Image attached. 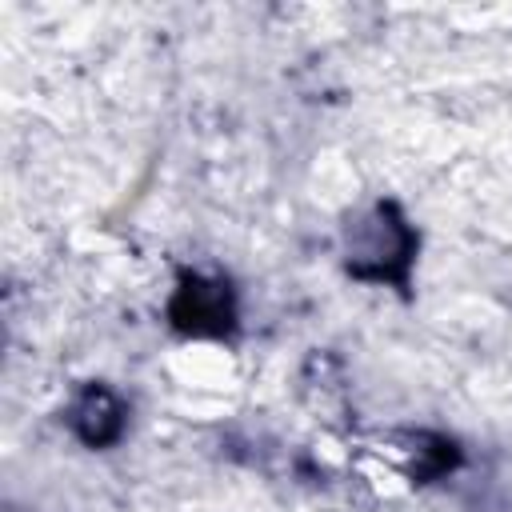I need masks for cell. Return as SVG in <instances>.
<instances>
[{"mask_svg": "<svg viewBox=\"0 0 512 512\" xmlns=\"http://www.w3.org/2000/svg\"><path fill=\"white\" fill-rule=\"evenodd\" d=\"M168 324L180 336L196 340H224L236 332V292L220 276L204 272H180L172 300H168Z\"/></svg>", "mask_w": 512, "mask_h": 512, "instance_id": "2", "label": "cell"}, {"mask_svg": "<svg viewBox=\"0 0 512 512\" xmlns=\"http://www.w3.org/2000/svg\"><path fill=\"white\" fill-rule=\"evenodd\" d=\"M416 248H420V240H416L412 224L404 220V212H400L392 200L372 204V212L360 216V220L348 228V240H344L348 272H352L356 280L392 284V288H400V292L408 288Z\"/></svg>", "mask_w": 512, "mask_h": 512, "instance_id": "1", "label": "cell"}, {"mask_svg": "<svg viewBox=\"0 0 512 512\" xmlns=\"http://www.w3.org/2000/svg\"><path fill=\"white\" fill-rule=\"evenodd\" d=\"M124 400L108 384H84L76 404L68 408V424L88 448H108L124 432Z\"/></svg>", "mask_w": 512, "mask_h": 512, "instance_id": "3", "label": "cell"}]
</instances>
